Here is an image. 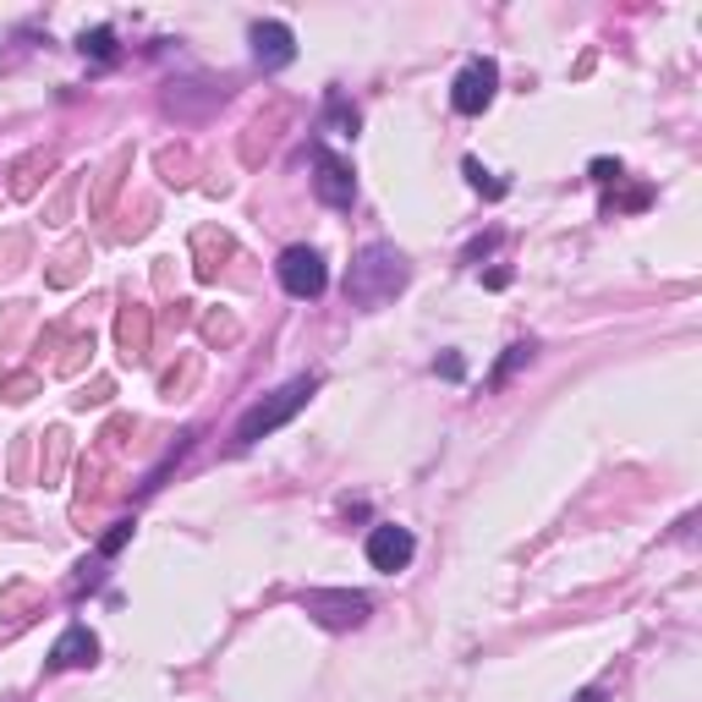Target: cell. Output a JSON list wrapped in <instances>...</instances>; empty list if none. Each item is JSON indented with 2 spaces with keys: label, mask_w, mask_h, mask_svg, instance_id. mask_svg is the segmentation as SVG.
I'll use <instances>...</instances> for the list:
<instances>
[{
  "label": "cell",
  "mask_w": 702,
  "mask_h": 702,
  "mask_svg": "<svg viewBox=\"0 0 702 702\" xmlns=\"http://www.w3.org/2000/svg\"><path fill=\"white\" fill-rule=\"evenodd\" d=\"M407 253H396L390 242H368L363 253H357V264H352V275H346V302L352 307H363V313H374V307H385L401 285H407Z\"/></svg>",
  "instance_id": "obj_1"
},
{
  "label": "cell",
  "mask_w": 702,
  "mask_h": 702,
  "mask_svg": "<svg viewBox=\"0 0 702 702\" xmlns=\"http://www.w3.org/2000/svg\"><path fill=\"white\" fill-rule=\"evenodd\" d=\"M533 352H538V346H533V340H516V346H511V357H505V363H500V368H494V379H489V385H494V390H500V385H505V379H511V374H516V368H522V363H533Z\"/></svg>",
  "instance_id": "obj_12"
},
{
  "label": "cell",
  "mask_w": 702,
  "mask_h": 702,
  "mask_svg": "<svg viewBox=\"0 0 702 702\" xmlns=\"http://www.w3.org/2000/svg\"><path fill=\"white\" fill-rule=\"evenodd\" d=\"M127 538H133V522H116V533L99 544V555H105V560H111V555H122V544H127Z\"/></svg>",
  "instance_id": "obj_14"
},
{
  "label": "cell",
  "mask_w": 702,
  "mask_h": 702,
  "mask_svg": "<svg viewBox=\"0 0 702 702\" xmlns=\"http://www.w3.org/2000/svg\"><path fill=\"white\" fill-rule=\"evenodd\" d=\"M302 609H307L318 626H329V631H352V626L368 620L374 598H368V593H346V587H313V593H302Z\"/></svg>",
  "instance_id": "obj_3"
},
{
  "label": "cell",
  "mask_w": 702,
  "mask_h": 702,
  "mask_svg": "<svg viewBox=\"0 0 702 702\" xmlns=\"http://www.w3.org/2000/svg\"><path fill=\"white\" fill-rule=\"evenodd\" d=\"M253 61L264 66V72H285L291 61H296V33L275 22V17H264V22H253Z\"/></svg>",
  "instance_id": "obj_8"
},
{
  "label": "cell",
  "mask_w": 702,
  "mask_h": 702,
  "mask_svg": "<svg viewBox=\"0 0 702 702\" xmlns=\"http://www.w3.org/2000/svg\"><path fill=\"white\" fill-rule=\"evenodd\" d=\"M94 653H99V637L88 626H66L61 642L50 648V670H83V664H94Z\"/></svg>",
  "instance_id": "obj_9"
},
{
  "label": "cell",
  "mask_w": 702,
  "mask_h": 702,
  "mask_svg": "<svg viewBox=\"0 0 702 702\" xmlns=\"http://www.w3.org/2000/svg\"><path fill=\"white\" fill-rule=\"evenodd\" d=\"M433 368H439V374H444V379H461V357H455V352H450V357H439V363H433Z\"/></svg>",
  "instance_id": "obj_16"
},
{
  "label": "cell",
  "mask_w": 702,
  "mask_h": 702,
  "mask_svg": "<svg viewBox=\"0 0 702 702\" xmlns=\"http://www.w3.org/2000/svg\"><path fill=\"white\" fill-rule=\"evenodd\" d=\"M318 396V374H302V379H291V385H281L275 396H264L248 418L237 422V450H253L259 439H270L275 428H285V422L296 418L307 401Z\"/></svg>",
  "instance_id": "obj_2"
},
{
  "label": "cell",
  "mask_w": 702,
  "mask_h": 702,
  "mask_svg": "<svg viewBox=\"0 0 702 702\" xmlns=\"http://www.w3.org/2000/svg\"><path fill=\"white\" fill-rule=\"evenodd\" d=\"M324 133L357 138V105H346L340 94H329V99H324Z\"/></svg>",
  "instance_id": "obj_10"
},
{
  "label": "cell",
  "mask_w": 702,
  "mask_h": 702,
  "mask_svg": "<svg viewBox=\"0 0 702 702\" xmlns=\"http://www.w3.org/2000/svg\"><path fill=\"white\" fill-rule=\"evenodd\" d=\"M576 702H604V692H581V698Z\"/></svg>",
  "instance_id": "obj_17"
},
{
  "label": "cell",
  "mask_w": 702,
  "mask_h": 702,
  "mask_svg": "<svg viewBox=\"0 0 702 702\" xmlns=\"http://www.w3.org/2000/svg\"><path fill=\"white\" fill-rule=\"evenodd\" d=\"M275 275H281V285L296 296V302H313V296L329 291V264H324L318 248H285Z\"/></svg>",
  "instance_id": "obj_4"
},
{
  "label": "cell",
  "mask_w": 702,
  "mask_h": 702,
  "mask_svg": "<svg viewBox=\"0 0 702 702\" xmlns=\"http://www.w3.org/2000/svg\"><path fill=\"white\" fill-rule=\"evenodd\" d=\"M461 170H467V181H472L478 192H489V198H505V181H494V176H489V170H483L478 159H467Z\"/></svg>",
  "instance_id": "obj_13"
},
{
  "label": "cell",
  "mask_w": 702,
  "mask_h": 702,
  "mask_svg": "<svg viewBox=\"0 0 702 702\" xmlns=\"http://www.w3.org/2000/svg\"><path fill=\"white\" fill-rule=\"evenodd\" d=\"M313 192H318V203H329V209H352V198H357V176H352V165L335 154V148H318L313 154Z\"/></svg>",
  "instance_id": "obj_6"
},
{
  "label": "cell",
  "mask_w": 702,
  "mask_h": 702,
  "mask_svg": "<svg viewBox=\"0 0 702 702\" xmlns=\"http://www.w3.org/2000/svg\"><path fill=\"white\" fill-rule=\"evenodd\" d=\"M593 181H620V165H609V159H593Z\"/></svg>",
  "instance_id": "obj_15"
},
{
  "label": "cell",
  "mask_w": 702,
  "mask_h": 702,
  "mask_svg": "<svg viewBox=\"0 0 702 702\" xmlns=\"http://www.w3.org/2000/svg\"><path fill=\"white\" fill-rule=\"evenodd\" d=\"M494 88H500V66H494L489 55H478V61H467V66L455 72L450 105H455L461 116H483V111L494 105Z\"/></svg>",
  "instance_id": "obj_5"
},
{
  "label": "cell",
  "mask_w": 702,
  "mask_h": 702,
  "mask_svg": "<svg viewBox=\"0 0 702 702\" xmlns=\"http://www.w3.org/2000/svg\"><path fill=\"white\" fill-rule=\"evenodd\" d=\"M368 565L374 570H385V576H396V570H407L412 555H418V538L407 533V527H396V522H379L374 533H368Z\"/></svg>",
  "instance_id": "obj_7"
},
{
  "label": "cell",
  "mask_w": 702,
  "mask_h": 702,
  "mask_svg": "<svg viewBox=\"0 0 702 702\" xmlns=\"http://www.w3.org/2000/svg\"><path fill=\"white\" fill-rule=\"evenodd\" d=\"M77 50H83V55H94L99 66H111V61H116V28H94V33H83V39H77Z\"/></svg>",
  "instance_id": "obj_11"
}]
</instances>
